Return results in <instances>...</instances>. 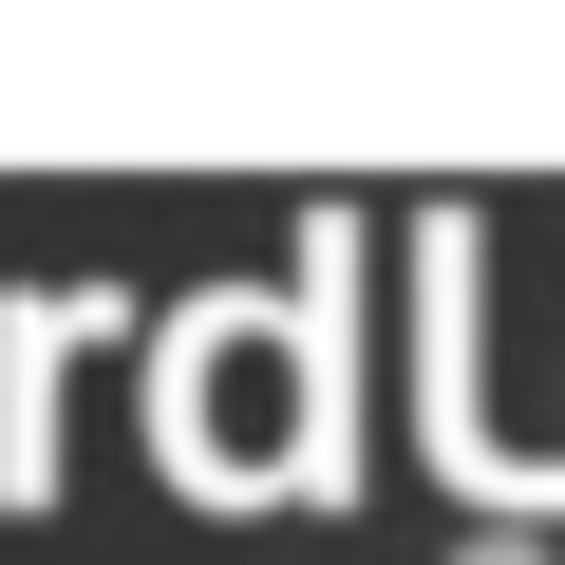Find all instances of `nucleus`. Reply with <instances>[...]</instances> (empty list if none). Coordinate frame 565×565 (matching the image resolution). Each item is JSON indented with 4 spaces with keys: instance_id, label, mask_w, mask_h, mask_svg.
Wrapping results in <instances>:
<instances>
[{
    "instance_id": "nucleus-2",
    "label": "nucleus",
    "mask_w": 565,
    "mask_h": 565,
    "mask_svg": "<svg viewBox=\"0 0 565 565\" xmlns=\"http://www.w3.org/2000/svg\"><path fill=\"white\" fill-rule=\"evenodd\" d=\"M132 340L114 282H20V321H0V509H57V359Z\"/></svg>"
},
{
    "instance_id": "nucleus-3",
    "label": "nucleus",
    "mask_w": 565,
    "mask_h": 565,
    "mask_svg": "<svg viewBox=\"0 0 565 565\" xmlns=\"http://www.w3.org/2000/svg\"><path fill=\"white\" fill-rule=\"evenodd\" d=\"M434 565H565L546 527H471V546H434Z\"/></svg>"
},
{
    "instance_id": "nucleus-1",
    "label": "nucleus",
    "mask_w": 565,
    "mask_h": 565,
    "mask_svg": "<svg viewBox=\"0 0 565 565\" xmlns=\"http://www.w3.org/2000/svg\"><path fill=\"white\" fill-rule=\"evenodd\" d=\"M359 207H302V282H189L151 321V471L189 509L359 490Z\"/></svg>"
}]
</instances>
